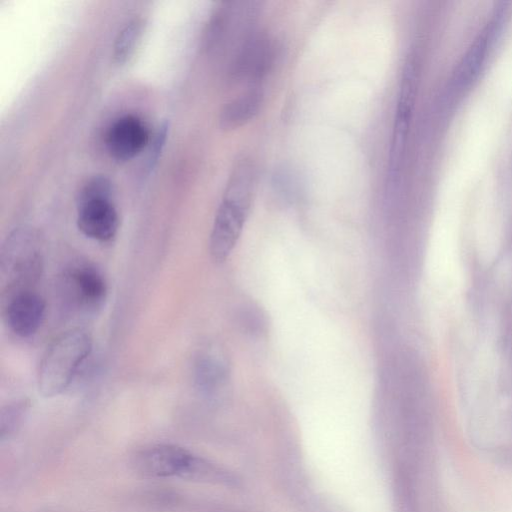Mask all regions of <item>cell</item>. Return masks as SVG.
Segmentation results:
<instances>
[{"label":"cell","mask_w":512,"mask_h":512,"mask_svg":"<svg viewBox=\"0 0 512 512\" xmlns=\"http://www.w3.org/2000/svg\"><path fill=\"white\" fill-rule=\"evenodd\" d=\"M256 185V170L246 158L232 170L213 222L209 250L216 262H223L234 249L248 216Z\"/></svg>","instance_id":"6da1fadb"},{"label":"cell","mask_w":512,"mask_h":512,"mask_svg":"<svg viewBox=\"0 0 512 512\" xmlns=\"http://www.w3.org/2000/svg\"><path fill=\"white\" fill-rule=\"evenodd\" d=\"M45 301L33 289L6 297L5 316L11 331L20 337L35 334L45 315Z\"/></svg>","instance_id":"30bf717a"},{"label":"cell","mask_w":512,"mask_h":512,"mask_svg":"<svg viewBox=\"0 0 512 512\" xmlns=\"http://www.w3.org/2000/svg\"><path fill=\"white\" fill-rule=\"evenodd\" d=\"M263 102V91L258 86L250 87L222 107L219 113L220 128L231 131L246 125L259 114Z\"/></svg>","instance_id":"7c38bea8"},{"label":"cell","mask_w":512,"mask_h":512,"mask_svg":"<svg viewBox=\"0 0 512 512\" xmlns=\"http://www.w3.org/2000/svg\"><path fill=\"white\" fill-rule=\"evenodd\" d=\"M29 408L27 400H20L4 407L1 411V437L9 435L21 424Z\"/></svg>","instance_id":"9a60e30c"},{"label":"cell","mask_w":512,"mask_h":512,"mask_svg":"<svg viewBox=\"0 0 512 512\" xmlns=\"http://www.w3.org/2000/svg\"><path fill=\"white\" fill-rule=\"evenodd\" d=\"M142 26V21L134 18L118 32L113 46V58L117 64L125 63L133 54L142 34Z\"/></svg>","instance_id":"5bb4252c"},{"label":"cell","mask_w":512,"mask_h":512,"mask_svg":"<svg viewBox=\"0 0 512 512\" xmlns=\"http://www.w3.org/2000/svg\"><path fill=\"white\" fill-rule=\"evenodd\" d=\"M111 197L112 185L104 176L93 177L81 189L77 201V226L86 237L100 242L115 237L119 217Z\"/></svg>","instance_id":"277c9868"},{"label":"cell","mask_w":512,"mask_h":512,"mask_svg":"<svg viewBox=\"0 0 512 512\" xmlns=\"http://www.w3.org/2000/svg\"><path fill=\"white\" fill-rule=\"evenodd\" d=\"M39 235L32 229H15L6 238L0 256L2 290L6 297L32 289L43 268Z\"/></svg>","instance_id":"3957f363"},{"label":"cell","mask_w":512,"mask_h":512,"mask_svg":"<svg viewBox=\"0 0 512 512\" xmlns=\"http://www.w3.org/2000/svg\"><path fill=\"white\" fill-rule=\"evenodd\" d=\"M275 45L263 31H251L240 43L231 64V75L239 81L258 86L271 70L275 60Z\"/></svg>","instance_id":"52a82bcc"},{"label":"cell","mask_w":512,"mask_h":512,"mask_svg":"<svg viewBox=\"0 0 512 512\" xmlns=\"http://www.w3.org/2000/svg\"><path fill=\"white\" fill-rule=\"evenodd\" d=\"M91 350L92 338L83 329H72L56 337L40 362L37 381L41 395L54 397L65 391Z\"/></svg>","instance_id":"7a4b0ae2"},{"label":"cell","mask_w":512,"mask_h":512,"mask_svg":"<svg viewBox=\"0 0 512 512\" xmlns=\"http://www.w3.org/2000/svg\"><path fill=\"white\" fill-rule=\"evenodd\" d=\"M418 79L417 60L414 56H410L402 72L390 146L388 179L391 186H395L400 177L417 95Z\"/></svg>","instance_id":"8992f818"},{"label":"cell","mask_w":512,"mask_h":512,"mask_svg":"<svg viewBox=\"0 0 512 512\" xmlns=\"http://www.w3.org/2000/svg\"><path fill=\"white\" fill-rule=\"evenodd\" d=\"M136 471L147 478L206 479L212 467L188 450L173 444H155L139 450L133 460Z\"/></svg>","instance_id":"5b68a950"},{"label":"cell","mask_w":512,"mask_h":512,"mask_svg":"<svg viewBox=\"0 0 512 512\" xmlns=\"http://www.w3.org/2000/svg\"><path fill=\"white\" fill-rule=\"evenodd\" d=\"M61 284L67 301L83 312H96L106 300V281L93 266L81 264L67 269Z\"/></svg>","instance_id":"ba28073f"},{"label":"cell","mask_w":512,"mask_h":512,"mask_svg":"<svg viewBox=\"0 0 512 512\" xmlns=\"http://www.w3.org/2000/svg\"><path fill=\"white\" fill-rule=\"evenodd\" d=\"M498 24V17L487 23L462 56L454 72V81L458 86H467L477 77L485 61L493 36L497 31Z\"/></svg>","instance_id":"8fae6325"},{"label":"cell","mask_w":512,"mask_h":512,"mask_svg":"<svg viewBox=\"0 0 512 512\" xmlns=\"http://www.w3.org/2000/svg\"><path fill=\"white\" fill-rule=\"evenodd\" d=\"M168 133H169V124H168V122H164L159 126L157 132L155 133L154 140L151 144L150 153H149L148 162H147V168H148L149 172L155 167V165L158 162V159H159V157L163 151V148L165 146Z\"/></svg>","instance_id":"2e32d148"},{"label":"cell","mask_w":512,"mask_h":512,"mask_svg":"<svg viewBox=\"0 0 512 512\" xmlns=\"http://www.w3.org/2000/svg\"><path fill=\"white\" fill-rule=\"evenodd\" d=\"M149 130L138 116L129 114L116 119L106 133V147L112 158L125 162L139 155L149 143Z\"/></svg>","instance_id":"9c48e42d"},{"label":"cell","mask_w":512,"mask_h":512,"mask_svg":"<svg viewBox=\"0 0 512 512\" xmlns=\"http://www.w3.org/2000/svg\"><path fill=\"white\" fill-rule=\"evenodd\" d=\"M227 366L219 355L204 352L197 358L194 368L195 383L205 394L217 391L227 379Z\"/></svg>","instance_id":"4fadbf2b"}]
</instances>
